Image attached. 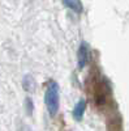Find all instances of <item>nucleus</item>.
<instances>
[{
    "label": "nucleus",
    "instance_id": "f257e3e1",
    "mask_svg": "<svg viewBox=\"0 0 129 131\" xmlns=\"http://www.w3.org/2000/svg\"><path fill=\"white\" fill-rule=\"evenodd\" d=\"M45 102H46V107L50 115L55 117L59 112V102H60V88L55 80H50L47 84Z\"/></svg>",
    "mask_w": 129,
    "mask_h": 131
},
{
    "label": "nucleus",
    "instance_id": "f03ea898",
    "mask_svg": "<svg viewBox=\"0 0 129 131\" xmlns=\"http://www.w3.org/2000/svg\"><path fill=\"white\" fill-rule=\"evenodd\" d=\"M77 62H78V68H83L89 62V46L85 42H81L77 52Z\"/></svg>",
    "mask_w": 129,
    "mask_h": 131
},
{
    "label": "nucleus",
    "instance_id": "7ed1b4c3",
    "mask_svg": "<svg viewBox=\"0 0 129 131\" xmlns=\"http://www.w3.org/2000/svg\"><path fill=\"white\" fill-rule=\"evenodd\" d=\"M85 109H86V102H85V100H80V101L77 102V105L74 106L72 115H73V118L76 119L77 122L82 121V118H83V113H85Z\"/></svg>",
    "mask_w": 129,
    "mask_h": 131
},
{
    "label": "nucleus",
    "instance_id": "20e7f679",
    "mask_svg": "<svg viewBox=\"0 0 129 131\" xmlns=\"http://www.w3.org/2000/svg\"><path fill=\"white\" fill-rule=\"evenodd\" d=\"M22 86H24V89L26 92H29V93L34 92L35 91V86H37V83H35L33 76H31V75H26L25 78H24V80H22Z\"/></svg>",
    "mask_w": 129,
    "mask_h": 131
},
{
    "label": "nucleus",
    "instance_id": "39448f33",
    "mask_svg": "<svg viewBox=\"0 0 129 131\" xmlns=\"http://www.w3.org/2000/svg\"><path fill=\"white\" fill-rule=\"evenodd\" d=\"M63 4L67 8L72 9L73 12L76 13H81L82 12V3L78 2V0H70V2H63Z\"/></svg>",
    "mask_w": 129,
    "mask_h": 131
},
{
    "label": "nucleus",
    "instance_id": "423d86ee",
    "mask_svg": "<svg viewBox=\"0 0 129 131\" xmlns=\"http://www.w3.org/2000/svg\"><path fill=\"white\" fill-rule=\"evenodd\" d=\"M21 131H31L29 127H26V126H22V127H21Z\"/></svg>",
    "mask_w": 129,
    "mask_h": 131
}]
</instances>
